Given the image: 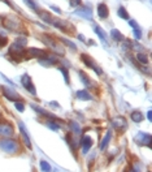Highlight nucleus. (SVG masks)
I'll return each mask as SVG.
<instances>
[{"label":"nucleus","instance_id":"nucleus-1","mask_svg":"<svg viewBox=\"0 0 152 172\" xmlns=\"http://www.w3.org/2000/svg\"><path fill=\"white\" fill-rule=\"evenodd\" d=\"M0 149L5 152H9V154H13L18 150V143L16 142L12 138H5L0 141Z\"/></svg>","mask_w":152,"mask_h":172},{"label":"nucleus","instance_id":"nucleus-2","mask_svg":"<svg viewBox=\"0 0 152 172\" xmlns=\"http://www.w3.org/2000/svg\"><path fill=\"white\" fill-rule=\"evenodd\" d=\"M26 46V38H19L17 41H14L12 43L10 48H9V52L10 55H19L23 52V48Z\"/></svg>","mask_w":152,"mask_h":172},{"label":"nucleus","instance_id":"nucleus-3","mask_svg":"<svg viewBox=\"0 0 152 172\" xmlns=\"http://www.w3.org/2000/svg\"><path fill=\"white\" fill-rule=\"evenodd\" d=\"M42 39H43V42H44L47 46H49L51 48H52V50H53V51H55V52H56L57 55H64V54H65L64 48H62L61 46H58L57 43L55 42L52 38H49V37H48V35H44V37H43Z\"/></svg>","mask_w":152,"mask_h":172},{"label":"nucleus","instance_id":"nucleus-4","mask_svg":"<svg viewBox=\"0 0 152 172\" xmlns=\"http://www.w3.org/2000/svg\"><path fill=\"white\" fill-rule=\"evenodd\" d=\"M81 59H82V61H83L85 64L88 66V68H92V69L95 70V72H96L97 74H99V76H101V74H103V70H101V69L99 68V66H97V65L95 64V61H94L90 56H87V55H85V54H83V55L81 56Z\"/></svg>","mask_w":152,"mask_h":172},{"label":"nucleus","instance_id":"nucleus-5","mask_svg":"<svg viewBox=\"0 0 152 172\" xmlns=\"http://www.w3.org/2000/svg\"><path fill=\"white\" fill-rule=\"evenodd\" d=\"M21 84L23 85V88H25L27 91H30L33 95H37V90H35L33 82L30 80V76H27V74H23L22 78H21Z\"/></svg>","mask_w":152,"mask_h":172},{"label":"nucleus","instance_id":"nucleus-6","mask_svg":"<svg viewBox=\"0 0 152 172\" xmlns=\"http://www.w3.org/2000/svg\"><path fill=\"white\" fill-rule=\"evenodd\" d=\"M4 25L9 30H17L19 27V21H18V18L13 17V16H9V17H7L4 20Z\"/></svg>","mask_w":152,"mask_h":172},{"label":"nucleus","instance_id":"nucleus-7","mask_svg":"<svg viewBox=\"0 0 152 172\" xmlns=\"http://www.w3.org/2000/svg\"><path fill=\"white\" fill-rule=\"evenodd\" d=\"M18 127H19V132H21V136H22V140H23V142H25V145L27 146V149H31L30 136H29V133H27V131H26L25 125H23V123H19V124H18Z\"/></svg>","mask_w":152,"mask_h":172},{"label":"nucleus","instance_id":"nucleus-8","mask_svg":"<svg viewBox=\"0 0 152 172\" xmlns=\"http://www.w3.org/2000/svg\"><path fill=\"white\" fill-rule=\"evenodd\" d=\"M1 90H3V94L5 95V98L7 99H9V100H12V102H17L18 100V94L16 93V91H13V90H10V89H8V88H5V86H1Z\"/></svg>","mask_w":152,"mask_h":172},{"label":"nucleus","instance_id":"nucleus-9","mask_svg":"<svg viewBox=\"0 0 152 172\" xmlns=\"http://www.w3.org/2000/svg\"><path fill=\"white\" fill-rule=\"evenodd\" d=\"M81 146H82V151L86 154V152L90 150V147L92 146V140L88 136H83L81 140Z\"/></svg>","mask_w":152,"mask_h":172},{"label":"nucleus","instance_id":"nucleus-10","mask_svg":"<svg viewBox=\"0 0 152 172\" xmlns=\"http://www.w3.org/2000/svg\"><path fill=\"white\" fill-rule=\"evenodd\" d=\"M112 124L115 125L116 128H120V129H126V127H127L126 120L121 116H116L115 119H112Z\"/></svg>","mask_w":152,"mask_h":172},{"label":"nucleus","instance_id":"nucleus-11","mask_svg":"<svg viewBox=\"0 0 152 172\" xmlns=\"http://www.w3.org/2000/svg\"><path fill=\"white\" fill-rule=\"evenodd\" d=\"M13 134V128L9 124H0V136L9 137Z\"/></svg>","mask_w":152,"mask_h":172},{"label":"nucleus","instance_id":"nucleus-12","mask_svg":"<svg viewBox=\"0 0 152 172\" xmlns=\"http://www.w3.org/2000/svg\"><path fill=\"white\" fill-rule=\"evenodd\" d=\"M136 141H139L142 145H146V146L151 147V136L150 134H144V133H139L138 137H136Z\"/></svg>","mask_w":152,"mask_h":172},{"label":"nucleus","instance_id":"nucleus-13","mask_svg":"<svg viewBox=\"0 0 152 172\" xmlns=\"http://www.w3.org/2000/svg\"><path fill=\"white\" fill-rule=\"evenodd\" d=\"M76 14L82 16V17H85V18H91L92 11L88 7H83V8H79V9H77V11H76Z\"/></svg>","mask_w":152,"mask_h":172},{"label":"nucleus","instance_id":"nucleus-14","mask_svg":"<svg viewBox=\"0 0 152 172\" xmlns=\"http://www.w3.org/2000/svg\"><path fill=\"white\" fill-rule=\"evenodd\" d=\"M27 54H29V56L30 57H43V56H46V52L43 50H39V48H29L27 50Z\"/></svg>","mask_w":152,"mask_h":172},{"label":"nucleus","instance_id":"nucleus-15","mask_svg":"<svg viewBox=\"0 0 152 172\" xmlns=\"http://www.w3.org/2000/svg\"><path fill=\"white\" fill-rule=\"evenodd\" d=\"M111 138H112V131H108L107 134L104 136V138L101 140V142H100V150H105V149H107Z\"/></svg>","mask_w":152,"mask_h":172},{"label":"nucleus","instance_id":"nucleus-16","mask_svg":"<svg viewBox=\"0 0 152 172\" xmlns=\"http://www.w3.org/2000/svg\"><path fill=\"white\" fill-rule=\"evenodd\" d=\"M97 13H99L100 18H107L108 17V7L105 4H99L97 5Z\"/></svg>","mask_w":152,"mask_h":172},{"label":"nucleus","instance_id":"nucleus-17","mask_svg":"<svg viewBox=\"0 0 152 172\" xmlns=\"http://www.w3.org/2000/svg\"><path fill=\"white\" fill-rule=\"evenodd\" d=\"M77 98L78 99H82V100H91L92 97L90 95V93L87 90H79V91H77Z\"/></svg>","mask_w":152,"mask_h":172},{"label":"nucleus","instance_id":"nucleus-18","mask_svg":"<svg viewBox=\"0 0 152 172\" xmlns=\"http://www.w3.org/2000/svg\"><path fill=\"white\" fill-rule=\"evenodd\" d=\"M31 107H33V108H34L38 113H42V115H44V116H47V117H49V119H53V115H52V113H49V112H47L46 109H43V108H40V107H38L37 104H31Z\"/></svg>","mask_w":152,"mask_h":172},{"label":"nucleus","instance_id":"nucleus-19","mask_svg":"<svg viewBox=\"0 0 152 172\" xmlns=\"http://www.w3.org/2000/svg\"><path fill=\"white\" fill-rule=\"evenodd\" d=\"M95 33L99 35V38L105 43V45H107V35H105V31L101 29L100 26H95Z\"/></svg>","mask_w":152,"mask_h":172},{"label":"nucleus","instance_id":"nucleus-20","mask_svg":"<svg viewBox=\"0 0 152 172\" xmlns=\"http://www.w3.org/2000/svg\"><path fill=\"white\" fill-rule=\"evenodd\" d=\"M79 77H81V80H82V82L85 84V86H87V88H90V86H92V82H91V80L87 77V74H86L85 72H79Z\"/></svg>","mask_w":152,"mask_h":172},{"label":"nucleus","instance_id":"nucleus-21","mask_svg":"<svg viewBox=\"0 0 152 172\" xmlns=\"http://www.w3.org/2000/svg\"><path fill=\"white\" fill-rule=\"evenodd\" d=\"M111 35H112V38L115 39V41H117V42H122V41H124V35L121 34L117 29H113V30L111 31Z\"/></svg>","mask_w":152,"mask_h":172},{"label":"nucleus","instance_id":"nucleus-22","mask_svg":"<svg viewBox=\"0 0 152 172\" xmlns=\"http://www.w3.org/2000/svg\"><path fill=\"white\" fill-rule=\"evenodd\" d=\"M131 119L135 121V123H140L143 119H144V116L142 115V112H139V111H134L131 113Z\"/></svg>","mask_w":152,"mask_h":172},{"label":"nucleus","instance_id":"nucleus-23","mask_svg":"<svg viewBox=\"0 0 152 172\" xmlns=\"http://www.w3.org/2000/svg\"><path fill=\"white\" fill-rule=\"evenodd\" d=\"M39 166H40V170L43 172H52V168H51V164L47 163L46 160H40V163H39Z\"/></svg>","mask_w":152,"mask_h":172},{"label":"nucleus","instance_id":"nucleus-24","mask_svg":"<svg viewBox=\"0 0 152 172\" xmlns=\"http://www.w3.org/2000/svg\"><path fill=\"white\" fill-rule=\"evenodd\" d=\"M53 25L58 27V29H61V30H66V26H68V23H66L65 21H60V20H56V21L53 22Z\"/></svg>","mask_w":152,"mask_h":172},{"label":"nucleus","instance_id":"nucleus-25","mask_svg":"<svg viewBox=\"0 0 152 172\" xmlns=\"http://www.w3.org/2000/svg\"><path fill=\"white\" fill-rule=\"evenodd\" d=\"M39 16H40V18L42 20H44L46 22H48V23H51V21H52V18H51V16L47 13V12H44V11H40L39 12Z\"/></svg>","mask_w":152,"mask_h":172},{"label":"nucleus","instance_id":"nucleus-26","mask_svg":"<svg viewBox=\"0 0 152 172\" xmlns=\"http://www.w3.org/2000/svg\"><path fill=\"white\" fill-rule=\"evenodd\" d=\"M136 59H138V60L142 63V64H144V65L148 64V59H147V56H146L144 54H142V52H138V54H136Z\"/></svg>","mask_w":152,"mask_h":172},{"label":"nucleus","instance_id":"nucleus-27","mask_svg":"<svg viewBox=\"0 0 152 172\" xmlns=\"http://www.w3.org/2000/svg\"><path fill=\"white\" fill-rule=\"evenodd\" d=\"M70 128H72V131L76 133V134H79V133L82 132L81 127H79V125H78L77 123H74V121H72V123H70Z\"/></svg>","mask_w":152,"mask_h":172},{"label":"nucleus","instance_id":"nucleus-28","mask_svg":"<svg viewBox=\"0 0 152 172\" xmlns=\"http://www.w3.org/2000/svg\"><path fill=\"white\" fill-rule=\"evenodd\" d=\"M47 127H48L49 129H52V131H58L60 129V125H58L57 123H55V121H47Z\"/></svg>","mask_w":152,"mask_h":172},{"label":"nucleus","instance_id":"nucleus-29","mask_svg":"<svg viewBox=\"0 0 152 172\" xmlns=\"http://www.w3.org/2000/svg\"><path fill=\"white\" fill-rule=\"evenodd\" d=\"M118 16H120L121 18H125V20H127V18H129V14H127L126 9H125V8H122V7H121L120 9H118Z\"/></svg>","mask_w":152,"mask_h":172},{"label":"nucleus","instance_id":"nucleus-30","mask_svg":"<svg viewBox=\"0 0 152 172\" xmlns=\"http://www.w3.org/2000/svg\"><path fill=\"white\" fill-rule=\"evenodd\" d=\"M61 42H62V43H65V45H66V46L72 47V48H73V50H77V46H76V45H74V43H73V42H70V41H68V39H65V38H61Z\"/></svg>","mask_w":152,"mask_h":172},{"label":"nucleus","instance_id":"nucleus-31","mask_svg":"<svg viewBox=\"0 0 152 172\" xmlns=\"http://www.w3.org/2000/svg\"><path fill=\"white\" fill-rule=\"evenodd\" d=\"M60 72H61L62 74H64L65 82H66V84H69V73H68V70H66L65 68H62V66H61V68H60Z\"/></svg>","mask_w":152,"mask_h":172},{"label":"nucleus","instance_id":"nucleus-32","mask_svg":"<svg viewBox=\"0 0 152 172\" xmlns=\"http://www.w3.org/2000/svg\"><path fill=\"white\" fill-rule=\"evenodd\" d=\"M23 2H25V3L27 4V5H29V7L31 8V9H35V11H37V9H38L37 4H35V3L33 2V0H23Z\"/></svg>","mask_w":152,"mask_h":172},{"label":"nucleus","instance_id":"nucleus-33","mask_svg":"<svg viewBox=\"0 0 152 172\" xmlns=\"http://www.w3.org/2000/svg\"><path fill=\"white\" fill-rule=\"evenodd\" d=\"M14 106H16V108H17L19 112H22L23 109H25V107H23V103H22V102H16V104H14Z\"/></svg>","mask_w":152,"mask_h":172},{"label":"nucleus","instance_id":"nucleus-34","mask_svg":"<svg viewBox=\"0 0 152 172\" xmlns=\"http://www.w3.org/2000/svg\"><path fill=\"white\" fill-rule=\"evenodd\" d=\"M134 35H135L136 39H140V38H142V31H140L138 27H136V29L134 30Z\"/></svg>","mask_w":152,"mask_h":172},{"label":"nucleus","instance_id":"nucleus-35","mask_svg":"<svg viewBox=\"0 0 152 172\" xmlns=\"http://www.w3.org/2000/svg\"><path fill=\"white\" fill-rule=\"evenodd\" d=\"M7 42H8V39H7L5 37H0V47L5 46V45H7Z\"/></svg>","mask_w":152,"mask_h":172},{"label":"nucleus","instance_id":"nucleus-36","mask_svg":"<svg viewBox=\"0 0 152 172\" xmlns=\"http://www.w3.org/2000/svg\"><path fill=\"white\" fill-rule=\"evenodd\" d=\"M81 4V0H70V5L72 7H77Z\"/></svg>","mask_w":152,"mask_h":172},{"label":"nucleus","instance_id":"nucleus-37","mask_svg":"<svg viewBox=\"0 0 152 172\" xmlns=\"http://www.w3.org/2000/svg\"><path fill=\"white\" fill-rule=\"evenodd\" d=\"M129 25H130L131 27H134V29H136V27H138V25H136V22L134 21V20H131V21L129 22Z\"/></svg>","mask_w":152,"mask_h":172},{"label":"nucleus","instance_id":"nucleus-38","mask_svg":"<svg viewBox=\"0 0 152 172\" xmlns=\"http://www.w3.org/2000/svg\"><path fill=\"white\" fill-rule=\"evenodd\" d=\"M147 119L150 120V121L152 120V112H151V111H148V112H147Z\"/></svg>","mask_w":152,"mask_h":172},{"label":"nucleus","instance_id":"nucleus-39","mask_svg":"<svg viewBox=\"0 0 152 172\" xmlns=\"http://www.w3.org/2000/svg\"><path fill=\"white\" fill-rule=\"evenodd\" d=\"M51 9L56 11V12H57V13H61V11H60V9H58V8H57V7H51Z\"/></svg>","mask_w":152,"mask_h":172},{"label":"nucleus","instance_id":"nucleus-40","mask_svg":"<svg viewBox=\"0 0 152 172\" xmlns=\"http://www.w3.org/2000/svg\"><path fill=\"white\" fill-rule=\"evenodd\" d=\"M78 39H81V41H85V37H83V35H78Z\"/></svg>","mask_w":152,"mask_h":172},{"label":"nucleus","instance_id":"nucleus-41","mask_svg":"<svg viewBox=\"0 0 152 172\" xmlns=\"http://www.w3.org/2000/svg\"><path fill=\"white\" fill-rule=\"evenodd\" d=\"M129 172H134V171H133V170H131V171H129Z\"/></svg>","mask_w":152,"mask_h":172}]
</instances>
